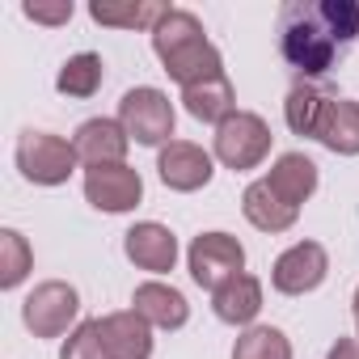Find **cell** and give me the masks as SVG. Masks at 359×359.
<instances>
[{
	"instance_id": "6da1fadb",
	"label": "cell",
	"mask_w": 359,
	"mask_h": 359,
	"mask_svg": "<svg viewBox=\"0 0 359 359\" xmlns=\"http://www.w3.org/2000/svg\"><path fill=\"white\" fill-rule=\"evenodd\" d=\"M359 39L355 0H287L279 9V51L300 76H325Z\"/></svg>"
},
{
	"instance_id": "7a4b0ae2",
	"label": "cell",
	"mask_w": 359,
	"mask_h": 359,
	"mask_svg": "<svg viewBox=\"0 0 359 359\" xmlns=\"http://www.w3.org/2000/svg\"><path fill=\"white\" fill-rule=\"evenodd\" d=\"M152 47H156L165 72H169L173 81H182V89L224 76L216 47L203 39V26H199L191 13H182V9H169V13L152 26Z\"/></svg>"
},
{
	"instance_id": "3957f363",
	"label": "cell",
	"mask_w": 359,
	"mask_h": 359,
	"mask_svg": "<svg viewBox=\"0 0 359 359\" xmlns=\"http://www.w3.org/2000/svg\"><path fill=\"white\" fill-rule=\"evenodd\" d=\"M76 165V148L60 135H47V131H26L18 140V169L39 187H60L68 182V173Z\"/></svg>"
},
{
	"instance_id": "277c9868",
	"label": "cell",
	"mask_w": 359,
	"mask_h": 359,
	"mask_svg": "<svg viewBox=\"0 0 359 359\" xmlns=\"http://www.w3.org/2000/svg\"><path fill=\"white\" fill-rule=\"evenodd\" d=\"M271 148V131L258 114H229L220 127H216V156L229 165V169H254Z\"/></svg>"
},
{
	"instance_id": "5b68a950",
	"label": "cell",
	"mask_w": 359,
	"mask_h": 359,
	"mask_svg": "<svg viewBox=\"0 0 359 359\" xmlns=\"http://www.w3.org/2000/svg\"><path fill=\"white\" fill-rule=\"evenodd\" d=\"M241 266H245V250L237 245V237H229V233H203V237H195V245H191V275H195L199 287L216 292L229 279H237Z\"/></svg>"
},
{
	"instance_id": "8992f818",
	"label": "cell",
	"mask_w": 359,
	"mask_h": 359,
	"mask_svg": "<svg viewBox=\"0 0 359 359\" xmlns=\"http://www.w3.org/2000/svg\"><path fill=\"white\" fill-rule=\"evenodd\" d=\"M118 123L140 144H161L173 131V106L161 89H131L118 102Z\"/></svg>"
},
{
	"instance_id": "52a82bcc",
	"label": "cell",
	"mask_w": 359,
	"mask_h": 359,
	"mask_svg": "<svg viewBox=\"0 0 359 359\" xmlns=\"http://www.w3.org/2000/svg\"><path fill=\"white\" fill-rule=\"evenodd\" d=\"M76 309H81V300H76V292H72L68 283H43V287H34V292L26 296L22 317H26V325H30L39 338H60V334L72 325Z\"/></svg>"
},
{
	"instance_id": "ba28073f",
	"label": "cell",
	"mask_w": 359,
	"mask_h": 359,
	"mask_svg": "<svg viewBox=\"0 0 359 359\" xmlns=\"http://www.w3.org/2000/svg\"><path fill=\"white\" fill-rule=\"evenodd\" d=\"M325 271H330L325 250H321L317 241H300V245H292L287 254H279V262H275V271H271V283H275L279 292H287V296H304V292H313V287L325 279Z\"/></svg>"
},
{
	"instance_id": "9c48e42d",
	"label": "cell",
	"mask_w": 359,
	"mask_h": 359,
	"mask_svg": "<svg viewBox=\"0 0 359 359\" xmlns=\"http://www.w3.org/2000/svg\"><path fill=\"white\" fill-rule=\"evenodd\" d=\"M140 191H144L140 173L127 169V165H97V169L85 173V195L102 212H127V208H135Z\"/></svg>"
},
{
	"instance_id": "30bf717a",
	"label": "cell",
	"mask_w": 359,
	"mask_h": 359,
	"mask_svg": "<svg viewBox=\"0 0 359 359\" xmlns=\"http://www.w3.org/2000/svg\"><path fill=\"white\" fill-rule=\"evenodd\" d=\"M97 334H102V351H106V359H148V355H152L148 321H144L135 309H131V313L97 317Z\"/></svg>"
},
{
	"instance_id": "8fae6325",
	"label": "cell",
	"mask_w": 359,
	"mask_h": 359,
	"mask_svg": "<svg viewBox=\"0 0 359 359\" xmlns=\"http://www.w3.org/2000/svg\"><path fill=\"white\" fill-rule=\"evenodd\" d=\"M156 169H161V182L173 187V191H199V187L212 182V156L195 144H182V140H173L161 152Z\"/></svg>"
},
{
	"instance_id": "7c38bea8",
	"label": "cell",
	"mask_w": 359,
	"mask_h": 359,
	"mask_svg": "<svg viewBox=\"0 0 359 359\" xmlns=\"http://www.w3.org/2000/svg\"><path fill=\"white\" fill-rule=\"evenodd\" d=\"M127 140L131 135L123 131V123H114V118H89L76 131L72 148H76V161H85L89 169H97V165H123Z\"/></svg>"
},
{
	"instance_id": "4fadbf2b",
	"label": "cell",
	"mask_w": 359,
	"mask_h": 359,
	"mask_svg": "<svg viewBox=\"0 0 359 359\" xmlns=\"http://www.w3.org/2000/svg\"><path fill=\"white\" fill-rule=\"evenodd\" d=\"M131 304H135V313H140L148 325H161V330H177V325H187V317H191L182 292H177V287H165V283H140Z\"/></svg>"
},
{
	"instance_id": "5bb4252c",
	"label": "cell",
	"mask_w": 359,
	"mask_h": 359,
	"mask_svg": "<svg viewBox=\"0 0 359 359\" xmlns=\"http://www.w3.org/2000/svg\"><path fill=\"white\" fill-rule=\"evenodd\" d=\"M127 258L144 271H173V258H177V241L169 229L161 224H135L127 233Z\"/></svg>"
},
{
	"instance_id": "9a60e30c",
	"label": "cell",
	"mask_w": 359,
	"mask_h": 359,
	"mask_svg": "<svg viewBox=\"0 0 359 359\" xmlns=\"http://www.w3.org/2000/svg\"><path fill=\"white\" fill-rule=\"evenodd\" d=\"M212 309H216L220 321L245 325V321H254L258 309H262V283H258L254 275H237V279H229L224 287L212 292Z\"/></svg>"
},
{
	"instance_id": "2e32d148",
	"label": "cell",
	"mask_w": 359,
	"mask_h": 359,
	"mask_svg": "<svg viewBox=\"0 0 359 359\" xmlns=\"http://www.w3.org/2000/svg\"><path fill=\"white\" fill-rule=\"evenodd\" d=\"M266 182H271V191L279 199H287L292 208H300L313 195V187H317V165L309 156H300V152H287V156L275 161V169H271Z\"/></svg>"
},
{
	"instance_id": "e0dca14e",
	"label": "cell",
	"mask_w": 359,
	"mask_h": 359,
	"mask_svg": "<svg viewBox=\"0 0 359 359\" xmlns=\"http://www.w3.org/2000/svg\"><path fill=\"white\" fill-rule=\"evenodd\" d=\"M241 208H245L250 224H258L262 233H283V229L296 220V212H300V208H292L287 199H279V195L271 191V182H266V177H262V182H254V187L245 191Z\"/></svg>"
},
{
	"instance_id": "ac0fdd59",
	"label": "cell",
	"mask_w": 359,
	"mask_h": 359,
	"mask_svg": "<svg viewBox=\"0 0 359 359\" xmlns=\"http://www.w3.org/2000/svg\"><path fill=\"white\" fill-rule=\"evenodd\" d=\"M317 140L334 152H359V106L334 97L325 106V118L317 127Z\"/></svg>"
},
{
	"instance_id": "d6986e66",
	"label": "cell",
	"mask_w": 359,
	"mask_h": 359,
	"mask_svg": "<svg viewBox=\"0 0 359 359\" xmlns=\"http://www.w3.org/2000/svg\"><path fill=\"white\" fill-rule=\"evenodd\" d=\"M182 102H187V110L195 114V118H203V123H224L229 114H233V85L224 81V76H216V81H203V85H191L187 93H182Z\"/></svg>"
},
{
	"instance_id": "ffe728a7",
	"label": "cell",
	"mask_w": 359,
	"mask_h": 359,
	"mask_svg": "<svg viewBox=\"0 0 359 359\" xmlns=\"http://www.w3.org/2000/svg\"><path fill=\"white\" fill-rule=\"evenodd\" d=\"M330 102H334V97H330L325 89H317V85H296V89L287 93V127H292L296 135H317V127H321Z\"/></svg>"
},
{
	"instance_id": "44dd1931",
	"label": "cell",
	"mask_w": 359,
	"mask_h": 359,
	"mask_svg": "<svg viewBox=\"0 0 359 359\" xmlns=\"http://www.w3.org/2000/svg\"><path fill=\"white\" fill-rule=\"evenodd\" d=\"M55 85H60V93H68V97H93L97 85H102V55H93V51L72 55V60L64 64V72H60Z\"/></svg>"
},
{
	"instance_id": "7402d4cb",
	"label": "cell",
	"mask_w": 359,
	"mask_h": 359,
	"mask_svg": "<svg viewBox=\"0 0 359 359\" xmlns=\"http://www.w3.org/2000/svg\"><path fill=\"white\" fill-rule=\"evenodd\" d=\"M233 359H292V346H287V338L279 330L258 325V330H250V334L237 338Z\"/></svg>"
},
{
	"instance_id": "603a6c76",
	"label": "cell",
	"mask_w": 359,
	"mask_h": 359,
	"mask_svg": "<svg viewBox=\"0 0 359 359\" xmlns=\"http://www.w3.org/2000/svg\"><path fill=\"white\" fill-rule=\"evenodd\" d=\"M30 271V245L22 233L5 229L0 233V287H18Z\"/></svg>"
},
{
	"instance_id": "cb8c5ba5",
	"label": "cell",
	"mask_w": 359,
	"mask_h": 359,
	"mask_svg": "<svg viewBox=\"0 0 359 359\" xmlns=\"http://www.w3.org/2000/svg\"><path fill=\"white\" fill-rule=\"evenodd\" d=\"M89 13L102 26H148V22L156 26L169 9H161V5H93Z\"/></svg>"
},
{
	"instance_id": "d4e9b609",
	"label": "cell",
	"mask_w": 359,
	"mask_h": 359,
	"mask_svg": "<svg viewBox=\"0 0 359 359\" xmlns=\"http://www.w3.org/2000/svg\"><path fill=\"white\" fill-rule=\"evenodd\" d=\"M64 359H106V351H102V334H97V321H85V325L64 342Z\"/></svg>"
},
{
	"instance_id": "484cf974",
	"label": "cell",
	"mask_w": 359,
	"mask_h": 359,
	"mask_svg": "<svg viewBox=\"0 0 359 359\" xmlns=\"http://www.w3.org/2000/svg\"><path fill=\"white\" fill-rule=\"evenodd\" d=\"M26 18L47 22V26H60V22L72 18V5H68V0H60V5H39V0H30V5H26Z\"/></svg>"
},
{
	"instance_id": "4316f807",
	"label": "cell",
	"mask_w": 359,
	"mask_h": 359,
	"mask_svg": "<svg viewBox=\"0 0 359 359\" xmlns=\"http://www.w3.org/2000/svg\"><path fill=\"white\" fill-rule=\"evenodd\" d=\"M325 359H359V342H355V338H338Z\"/></svg>"
},
{
	"instance_id": "83f0119b",
	"label": "cell",
	"mask_w": 359,
	"mask_h": 359,
	"mask_svg": "<svg viewBox=\"0 0 359 359\" xmlns=\"http://www.w3.org/2000/svg\"><path fill=\"white\" fill-rule=\"evenodd\" d=\"M355 317H359V292H355Z\"/></svg>"
}]
</instances>
